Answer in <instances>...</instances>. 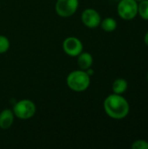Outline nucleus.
Returning <instances> with one entry per match:
<instances>
[{
  "mask_svg": "<svg viewBox=\"0 0 148 149\" xmlns=\"http://www.w3.org/2000/svg\"><path fill=\"white\" fill-rule=\"evenodd\" d=\"M119 16L124 20H132L138 15V2L135 0H120L117 6Z\"/></svg>",
  "mask_w": 148,
  "mask_h": 149,
  "instance_id": "4",
  "label": "nucleus"
},
{
  "mask_svg": "<svg viewBox=\"0 0 148 149\" xmlns=\"http://www.w3.org/2000/svg\"><path fill=\"white\" fill-rule=\"evenodd\" d=\"M10 48V40L3 35H0V54L5 53Z\"/></svg>",
  "mask_w": 148,
  "mask_h": 149,
  "instance_id": "13",
  "label": "nucleus"
},
{
  "mask_svg": "<svg viewBox=\"0 0 148 149\" xmlns=\"http://www.w3.org/2000/svg\"><path fill=\"white\" fill-rule=\"evenodd\" d=\"M147 81H148V73H147Z\"/></svg>",
  "mask_w": 148,
  "mask_h": 149,
  "instance_id": "17",
  "label": "nucleus"
},
{
  "mask_svg": "<svg viewBox=\"0 0 148 149\" xmlns=\"http://www.w3.org/2000/svg\"><path fill=\"white\" fill-rule=\"evenodd\" d=\"M79 8V0H57L55 10L57 14L62 17L72 16Z\"/></svg>",
  "mask_w": 148,
  "mask_h": 149,
  "instance_id": "5",
  "label": "nucleus"
},
{
  "mask_svg": "<svg viewBox=\"0 0 148 149\" xmlns=\"http://www.w3.org/2000/svg\"><path fill=\"white\" fill-rule=\"evenodd\" d=\"M133 149H148V141L145 140H137L132 144Z\"/></svg>",
  "mask_w": 148,
  "mask_h": 149,
  "instance_id": "14",
  "label": "nucleus"
},
{
  "mask_svg": "<svg viewBox=\"0 0 148 149\" xmlns=\"http://www.w3.org/2000/svg\"><path fill=\"white\" fill-rule=\"evenodd\" d=\"M12 111L17 118L28 120L35 115L37 108L33 101L30 100H21L13 106Z\"/></svg>",
  "mask_w": 148,
  "mask_h": 149,
  "instance_id": "3",
  "label": "nucleus"
},
{
  "mask_svg": "<svg viewBox=\"0 0 148 149\" xmlns=\"http://www.w3.org/2000/svg\"><path fill=\"white\" fill-rule=\"evenodd\" d=\"M66 83L68 87L74 92H84L91 84L90 75L85 70H75L69 73Z\"/></svg>",
  "mask_w": 148,
  "mask_h": 149,
  "instance_id": "2",
  "label": "nucleus"
},
{
  "mask_svg": "<svg viewBox=\"0 0 148 149\" xmlns=\"http://www.w3.org/2000/svg\"><path fill=\"white\" fill-rule=\"evenodd\" d=\"M135 1H137V2L139 3V2H141V1H143V0H135Z\"/></svg>",
  "mask_w": 148,
  "mask_h": 149,
  "instance_id": "16",
  "label": "nucleus"
},
{
  "mask_svg": "<svg viewBox=\"0 0 148 149\" xmlns=\"http://www.w3.org/2000/svg\"><path fill=\"white\" fill-rule=\"evenodd\" d=\"M78 57V65L81 70L86 71L87 69L91 68L93 64V58L91 53L86 52H82Z\"/></svg>",
  "mask_w": 148,
  "mask_h": 149,
  "instance_id": "9",
  "label": "nucleus"
},
{
  "mask_svg": "<svg viewBox=\"0 0 148 149\" xmlns=\"http://www.w3.org/2000/svg\"><path fill=\"white\" fill-rule=\"evenodd\" d=\"M117 21L113 17H106L101 20L100 26L106 32H113L117 28Z\"/></svg>",
  "mask_w": 148,
  "mask_h": 149,
  "instance_id": "11",
  "label": "nucleus"
},
{
  "mask_svg": "<svg viewBox=\"0 0 148 149\" xmlns=\"http://www.w3.org/2000/svg\"><path fill=\"white\" fill-rule=\"evenodd\" d=\"M127 87H128L127 81L125 79L120 78V79H117L113 81L112 89H113V93L123 94L127 90Z\"/></svg>",
  "mask_w": 148,
  "mask_h": 149,
  "instance_id": "10",
  "label": "nucleus"
},
{
  "mask_svg": "<svg viewBox=\"0 0 148 149\" xmlns=\"http://www.w3.org/2000/svg\"><path fill=\"white\" fill-rule=\"evenodd\" d=\"M82 23L88 28H96L100 25L101 17L100 14L94 9H85L81 15Z\"/></svg>",
  "mask_w": 148,
  "mask_h": 149,
  "instance_id": "7",
  "label": "nucleus"
},
{
  "mask_svg": "<svg viewBox=\"0 0 148 149\" xmlns=\"http://www.w3.org/2000/svg\"><path fill=\"white\" fill-rule=\"evenodd\" d=\"M63 50L67 55L77 57L83 52V44L76 37H68L63 42Z\"/></svg>",
  "mask_w": 148,
  "mask_h": 149,
  "instance_id": "6",
  "label": "nucleus"
},
{
  "mask_svg": "<svg viewBox=\"0 0 148 149\" xmlns=\"http://www.w3.org/2000/svg\"><path fill=\"white\" fill-rule=\"evenodd\" d=\"M144 42L147 45V46H148V31L146 33V35L144 37Z\"/></svg>",
  "mask_w": 148,
  "mask_h": 149,
  "instance_id": "15",
  "label": "nucleus"
},
{
  "mask_svg": "<svg viewBox=\"0 0 148 149\" xmlns=\"http://www.w3.org/2000/svg\"><path fill=\"white\" fill-rule=\"evenodd\" d=\"M138 14L142 19L148 20V0L138 3Z\"/></svg>",
  "mask_w": 148,
  "mask_h": 149,
  "instance_id": "12",
  "label": "nucleus"
},
{
  "mask_svg": "<svg viewBox=\"0 0 148 149\" xmlns=\"http://www.w3.org/2000/svg\"><path fill=\"white\" fill-rule=\"evenodd\" d=\"M14 113L12 110L4 109L0 113V128L6 130L10 128L14 122Z\"/></svg>",
  "mask_w": 148,
  "mask_h": 149,
  "instance_id": "8",
  "label": "nucleus"
},
{
  "mask_svg": "<svg viewBox=\"0 0 148 149\" xmlns=\"http://www.w3.org/2000/svg\"><path fill=\"white\" fill-rule=\"evenodd\" d=\"M104 109L106 113L112 119L122 120L128 115L130 105L122 94L113 93L104 100Z\"/></svg>",
  "mask_w": 148,
  "mask_h": 149,
  "instance_id": "1",
  "label": "nucleus"
}]
</instances>
